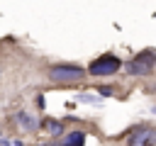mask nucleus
<instances>
[{
	"label": "nucleus",
	"mask_w": 156,
	"mask_h": 146,
	"mask_svg": "<svg viewBox=\"0 0 156 146\" xmlns=\"http://www.w3.org/2000/svg\"><path fill=\"white\" fill-rule=\"evenodd\" d=\"M85 73H88V68L76 66V63H54L46 71L49 80H54V83H78L85 78Z\"/></svg>",
	"instance_id": "obj_1"
},
{
	"label": "nucleus",
	"mask_w": 156,
	"mask_h": 146,
	"mask_svg": "<svg viewBox=\"0 0 156 146\" xmlns=\"http://www.w3.org/2000/svg\"><path fill=\"white\" fill-rule=\"evenodd\" d=\"M122 66H124V61H122L119 56H115V54H102V56H98V58L88 66V73L95 75V78H105V75H115Z\"/></svg>",
	"instance_id": "obj_2"
},
{
	"label": "nucleus",
	"mask_w": 156,
	"mask_h": 146,
	"mask_svg": "<svg viewBox=\"0 0 156 146\" xmlns=\"http://www.w3.org/2000/svg\"><path fill=\"white\" fill-rule=\"evenodd\" d=\"M154 68H156V54L154 51H139L134 58H129L124 63V71L129 75H149V73H154Z\"/></svg>",
	"instance_id": "obj_3"
},
{
	"label": "nucleus",
	"mask_w": 156,
	"mask_h": 146,
	"mask_svg": "<svg viewBox=\"0 0 156 146\" xmlns=\"http://www.w3.org/2000/svg\"><path fill=\"white\" fill-rule=\"evenodd\" d=\"M156 144V129L151 127H134L127 136V146H154Z\"/></svg>",
	"instance_id": "obj_4"
},
{
	"label": "nucleus",
	"mask_w": 156,
	"mask_h": 146,
	"mask_svg": "<svg viewBox=\"0 0 156 146\" xmlns=\"http://www.w3.org/2000/svg\"><path fill=\"white\" fill-rule=\"evenodd\" d=\"M39 129L49 131V136H61L66 127H63V122H61V119H54V117H44V119H39Z\"/></svg>",
	"instance_id": "obj_5"
},
{
	"label": "nucleus",
	"mask_w": 156,
	"mask_h": 146,
	"mask_svg": "<svg viewBox=\"0 0 156 146\" xmlns=\"http://www.w3.org/2000/svg\"><path fill=\"white\" fill-rule=\"evenodd\" d=\"M15 119H17V124H20L24 131H29V134L39 131V119H34L29 112H24V109H22V112H17V114H15Z\"/></svg>",
	"instance_id": "obj_6"
},
{
	"label": "nucleus",
	"mask_w": 156,
	"mask_h": 146,
	"mask_svg": "<svg viewBox=\"0 0 156 146\" xmlns=\"http://www.w3.org/2000/svg\"><path fill=\"white\" fill-rule=\"evenodd\" d=\"M85 131H80V129H73V131H68L66 136H63V141H61V146H83L85 144Z\"/></svg>",
	"instance_id": "obj_7"
},
{
	"label": "nucleus",
	"mask_w": 156,
	"mask_h": 146,
	"mask_svg": "<svg viewBox=\"0 0 156 146\" xmlns=\"http://www.w3.org/2000/svg\"><path fill=\"white\" fill-rule=\"evenodd\" d=\"M76 100H78V102H90V105H100V102H102L100 95H88V92H80Z\"/></svg>",
	"instance_id": "obj_8"
},
{
	"label": "nucleus",
	"mask_w": 156,
	"mask_h": 146,
	"mask_svg": "<svg viewBox=\"0 0 156 146\" xmlns=\"http://www.w3.org/2000/svg\"><path fill=\"white\" fill-rule=\"evenodd\" d=\"M112 92H115V90H112L110 85H102V88H98V95H100V97H110Z\"/></svg>",
	"instance_id": "obj_9"
},
{
	"label": "nucleus",
	"mask_w": 156,
	"mask_h": 146,
	"mask_svg": "<svg viewBox=\"0 0 156 146\" xmlns=\"http://www.w3.org/2000/svg\"><path fill=\"white\" fill-rule=\"evenodd\" d=\"M0 144H2V146H24L20 139H0Z\"/></svg>",
	"instance_id": "obj_10"
},
{
	"label": "nucleus",
	"mask_w": 156,
	"mask_h": 146,
	"mask_svg": "<svg viewBox=\"0 0 156 146\" xmlns=\"http://www.w3.org/2000/svg\"><path fill=\"white\" fill-rule=\"evenodd\" d=\"M44 105H46V102H44V95H37V107H39V109H41V107H44Z\"/></svg>",
	"instance_id": "obj_11"
},
{
	"label": "nucleus",
	"mask_w": 156,
	"mask_h": 146,
	"mask_svg": "<svg viewBox=\"0 0 156 146\" xmlns=\"http://www.w3.org/2000/svg\"><path fill=\"white\" fill-rule=\"evenodd\" d=\"M39 146H61V141H41Z\"/></svg>",
	"instance_id": "obj_12"
},
{
	"label": "nucleus",
	"mask_w": 156,
	"mask_h": 146,
	"mask_svg": "<svg viewBox=\"0 0 156 146\" xmlns=\"http://www.w3.org/2000/svg\"><path fill=\"white\" fill-rule=\"evenodd\" d=\"M154 146H156V144H154Z\"/></svg>",
	"instance_id": "obj_13"
}]
</instances>
